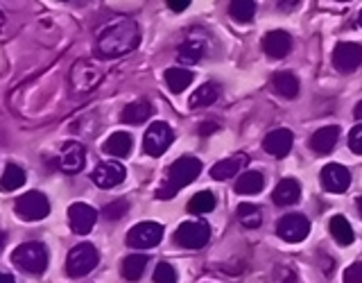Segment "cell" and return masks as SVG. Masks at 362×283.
I'll return each mask as SVG.
<instances>
[{
	"mask_svg": "<svg viewBox=\"0 0 362 283\" xmlns=\"http://www.w3.org/2000/svg\"><path fill=\"white\" fill-rule=\"evenodd\" d=\"M328 229H331V236L335 238L337 245H342V247L354 245V241H356L354 226H351V222L344 218V215H333V218L328 220Z\"/></svg>",
	"mask_w": 362,
	"mask_h": 283,
	"instance_id": "obj_24",
	"label": "cell"
},
{
	"mask_svg": "<svg viewBox=\"0 0 362 283\" xmlns=\"http://www.w3.org/2000/svg\"><path fill=\"white\" fill-rule=\"evenodd\" d=\"M215 204H218V200H215V195L211 190H199L197 195L190 197L188 211L195 213V215H204V213H211L215 209Z\"/></svg>",
	"mask_w": 362,
	"mask_h": 283,
	"instance_id": "obj_32",
	"label": "cell"
},
{
	"mask_svg": "<svg viewBox=\"0 0 362 283\" xmlns=\"http://www.w3.org/2000/svg\"><path fill=\"white\" fill-rule=\"evenodd\" d=\"M147 267V256L145 254H132L122 260V277L127 281H139Z\"/></svg>",
	"mask_w": 362,
	"mask_h": 283,
	"instance_id": "obj_30",
	"label": "cell"
},
{
	"mask_svg": "<svg viewBox=\"0 0 362 283\" xmlns=\"http://www.w3.org/2000/svg\"><path fill=\"white\" fill-rule=\"evenodd\" d=\"M124 177H127V170H124V166L118 161H100L93 170V175H90L93 184L105 190H109L113 186H120Z\"/></svg>",
	"mask_w": 362,
	"mask_h": 283,
	"instance_id": "obj_14",
	"label": "cell"
},
{
	"mask_svg": "<svg viewBox=\"0 0 362 283\" xmlns=\"http://www.w3.org/2000/svg\"><path fill=\"white\" fill-rule=\"evenodd\" d=\"M358 23H360V28H362V9H360V16H358Z\"/></svg>",
	"mask_w": 362,
	"mask_h": 283,
	"instance_id": "obj_45",
	"label": "cell"
},
{
	"mask_svg": "<svg viewBox=\"0 0 362 283\" xmlns=\"http://www.w3.org/2000/svg\"><path fill=\"white\" fill-rule=\"evenodd\" d=\"M218 98H220V86L215 82H206L190 96L188 105H190V109H204V107H211Z\"/></svg>",
	"mask_w": 362,
	"mask_h": 283,
	"instance_id": "obj_27",
	"label": "cell"
},
{
	"mask_svg": "<svg viewBox=\"0 0 362 283\" xmlns=\"http://www.w3.org/2000/svg\"><path fill=\"white\" fill-rule=\"evenodd\" d=\"M68 222H71V229L79 236H86L93 231V226L98 222V211L84 202H75L68 207Z\"/></svg>",
	"mask_w": 362,
	"mask_h": 283,
	"instance_id": "obj_13",
	"label": "cell"
},
{
	"mask_svg": "<svg viewBox=\"0 0 362 283\" xmlns=\"http://www.w3.org/2000/svg\"><path fill=\"white\" fill-rule=\"evenodd\" d=\"M192 75L190 71H186V68H168L165 71V84L168 88L173 91V93H184V91L192 84Z\"/></svg>",
	"mask_w": 362,
	"mask_h": 283,
	"instance_id": "obj_28",
	"label": "cell"
},
{
	"mask_svg": "<svg viewBox=\"0 0 362 283\" xmlns=\"http://www.w3.org/2000/svg\"><path fill=\"white\" fill-rule=\"evenodd\" d=\"M127 211H129V204L124 202V200H116V202L107 204L105 211H102V213H105V218H107V220L116 222V220L124 218V215H127Z\"/></svg>",
	"mask_w": 362,
	"mask_h": 283,
	"instance_id": "obj_34",
	"label": "cell"
},
{
	"mask_svg": "<svg viewBox=\"0 0 362 283\" xmlns=\"http://www.w3.org/2000/svg\"><path fill=\"white\" fill-rule=\"evenodd\" d=\"M344 283H362V260L344 270Z\"/></svg>",
	"mask_w": 362,
	"mask_h": 283,
	"instance_id": "obj_37",
	"label": "cell"
},
{
	"mask_svg": "<svg viewBox=\"0 0 362 283\" xmlns=\"http://www.w3.org/2000/svg\"><path fill=\"white\" fill-rule=\"evenodd\" d=\"M132 147H134V139L132 134L127 132H113L109 139L102 145V150L107 154L116 156V158H127L132 154Z\"/></svg>",
	"mask_w": 362,
	"mask_h": 283,
	"instance_id": "obj_22",
	"label": "cell"
},
{
	"mask_svg": "<svg viewBox=\"0 0 362 283\" xmlns=\"http://www.w3.org/2000/svg\"><path fill=\"white\" fill-rule=\"evenodd\" d=\"M202 173V161L195 156H181L177 161L170 166L168 170V179L161 184V188L156 190V197L158 200H173L177 192L192 184Z\"/></svg>",
	"mask_w": 362,
	"mask_h": 283,
	"instance_id": "obj_2",
	"label": "cell"
},
{
	"mask_svg": "<svg viewBox=\"0 0 362 283\" xmlns=\"http://www.w3.org/2000/svg\"><path fill=\"white\" fill-rule=\"evenodd\" d=\"M358 211H360V215H362V197H358Z\"/></svg>",
	"mask_w": 362,
	"mask_h": 283,
	"instance_id": "obj_43",
	"label": "cell"
},
{
	"mask_svg": "<svg viewBox=\"0 0 362 283\" xmlns=\"http://www.w3.org/2000/svg\"><path fill=\"white\" fill-rule=\"evenodd\" d=\"M276 233L286 243H301L310 233V222L303 213H286L276 222Z\"/></svg>",
	"mask_w": 362,
	"mask_h": 283,
	"instance_id": "obj_10",
	"label": "cell"
},
{
	"mask_svg": "<svg viewBox=\"0 0 362 283\" xmlns=\"http://www.w3.org/2000/svg\"><path fill=\"white\" fill-rule=\"evenodd\" d=\"M100 82H102V71L93 62L79 59L71 68V88L75 93H90V91L100 86Z\"/></svg>",
	"mask_w": 362,
	"mask_h": 283,
	"instance_id": "obj_7",
	"label": "cell"
},
{
	"mask_svg": "<svg viewBox=\"0 0 362 283\" xmlns=\"http://www.w3.org/2000/svg\"><path fill=\"white\" fill-rule=\"evenodd\" d=\"M354 116H356V120H360L362 122V100L356 105V109H354Z\"/></svg>",
	"mask_w": 362,
	"mask_h": 283,
	"instance_id": "obj_40",
	"label": "cell"
},
{
	"mask_svg": "<svg viewBox=\"0 0 362 283\" xmlns=\"http://www.w3.org/2000/svg\"><path fill=\"white\" fill-rule=\"evenodd\" d=\"M175 241L179 247L186 249H202L211 241V226L206 222H184L175 231Z\"/></svg>",
	"mask_w": 362,
	"mask_h": 283,
	"instance_id": "obj_11",
	"label": "cell"
},
{
	"mask_svg": "<svg viewBox=\"0 0 362 283\" xmlns=\"http://www.w3.org/2000/svg\"><path fill=\"white\" fill-rule=\"evenodd\" d=\"M161 241H163V226L158 222L147 220V222H139L136 226H132L124 243L134 249H152Z\"/></svg>",
	"mask_w": 362,
	"mask_h": 283,
	"instance_id": "obj_9",
	"label": "cell"
},
{
	"mask_svg": "<svg viewBox=\"0 0 362 283\" xmlns=\"http://www.w3.org/2000/svg\"><path fill=\"white\" fill-rule=\"evenodd\" d=\"M168 7L173 11H186L190 7V3H188V0H170Z\"/></svg>",
	"mask_w": 362,
	"mask_h": 283,
	"instance_id": "obj_38",
	"label": "cell"
},
{
	"mask_svg": "<svg viewBox=\"0 0 362 283\" xmlns=\"http://www.w3.org/2000/svg\"><path fill=\"white\" fill-rule=\"evenodd\" d=\"M339 141V127L337 125H328V127H322L317 129L313 136H310V150L317 154V156H326L335 150V145Z\"/></svg>",
	"mask_w": 362,
	"mask_h": 283,
	"instance_id": "obj_18",
	"label": "cell"
},
{
	"mask_svg": "<svg viewBox=\"0 0 362 283\" xmlns=\"http://www.w3.org/2000/svg\"><path fill=\"white\" fill-rule=\"evenodd\" d=\"M349 147H351V152H354V154H362V122L358 125V127L351 129Z\"/></svg>",
	"mask_w": 362,
	"mask_h": 283,
	"instance_id": "obj_36",
	"label": "cell"
},
{
	"mask_svg": "<svg viewBox=\"0 0 362 283\" xmlns=\"http://www.w3.org/2000/svg\"><path fill=\"white\" fill-rule=\"evenodd\" d=\"M14 211L21 220L25 222H37V220H43L45 215L50 213V202L48 197L43 195L39 190H30L25 195H21L14 204Z\"/></svg>",
	"mask_w": 362,
	"mask_h": 283,
	"instance_id": "obj_6",
	"label": "cell"
},
{
	"mask_svg": "<svg viewBox=\"0 0 362 283\" xmlns=\"http://www.w3.org/2000/svg\"><path fill=\"white\" fill-rule=\"evenodd\" d=\"M3 23H5V16H3V14H0V30H3Z\"/></svg>",
	"mask_w": 362,
	"mask_h": 283,
	"instance_id": "obj_44",
	"label": "cell"
},
{
	"mask_svg": "<svg viewBox=\"0 0 362 283\" xmlns=\"http://www.w3.org/2000/svg\"><path fill=\"white\" fill-rule=\"evenodd\" d=\"M100 263L98 249L90 243H79L71 249V254L66 258V272L71 277H86L88 272H93Z\"/></svg>",
	"mask_w": 362,
	"mask_h": 283,
	"instance_id": "obj_4",
	"label": "cell"
},
{
	"mask_svg": "<svg viewBox=\"0 0 362 283\" xmlns=\"http://www.w3.org/2000/svg\"><path fill=\"white\" fill-rule=\"evenodd\" d=\"M173 141H175V132H173V127H170V125L163 122V120H156V122H152L150 127H147V132H145L143 150H145V154H150V156L158 158V156H163V154H165V150H168L170 145H173Z\"/></svg>",
	"mask_w": 362,
	"mask_h": 283,
	"instance_id": "obj_5",
	"label": "cell"
},
{
	"mask_svg": "<svg viewBox=\"0 0 362 283\" xmlns=\"http://www.w3.org/2000/svg\"><path fill=\"white\" fill-rule=\"evenodd\" d=\"M263 50L272 59H283L292 50V37L286 30H272L263 37Z\"/></svg>",
	"mask_w": 362,
	"mask_h": 283,
	"instance_id": "obj_17",
	"label": "cell"
},
{
	"mask_svg": "<svg viewBox=\"0 0 362 283\" xmlns=\"http://www.w3.org/2000/svg\"><path fill=\"white\" fill-rule=\"evenodd\" d=\"M238 220H240L243 226H247V229H258L260 224H263V211H260V207H256V204H240L235 211Z\"/></svg>",
	"mask_w": 362,
	"mask_h": 283,
	"instance_id": "obj_31",
	"label": "cell"
},
{
	"mask_svg": "<svg viewBox=\"0 0 362 283\" xmlns=\"http://www.w3.org/2000/svg\"><path fill=\"white\" fill-rule=\"evenodd\" d=\"M269 84H272V91H274L276 96H281L283 100H294L299 96V79L290 71L274 73Z\"/></svg>",
	"mask_w": 362,
	"mask_h": 283,
	"instance_id": "obj_21",
	"label": "cell"
},
{
	"mask_svg": "<svg viewBox=\"0 0 362 283\" xmlns=\"http://www.w3.org/2000/svg\"><path fill=\"white\" fill-rule=\"evenodd\" d=\"M299 197H301V184L292 177L281 179L274 192H272V202H274L276 207H292V204L299 202Z\"/></svg>",
	"mask_w": 362,
	"mask_h": 283,
	"instance_id": "obj_20",
	"label": "cell"
},
{
	"mask_svg": "<svg viewBox=\"0 0 362 283\" xmlns=\"http://www.w3.org/2000/svg\"><path fill=\"white\" fill-rule=\"evenodd\" d=\"M213 132H218V125L215 122H206V125H199V134H213Z\"/></svg>",
	"mask_w": 362,
	"mask_h": 283,
	"instance_id": "obj_39",
	"label": "cell"
},
{
	"mask_svg": "<svg viewBox=\"0 0 362 283\" xmlns=\"http://www.w3.org/2000/svg\"><path fill=\"white\" fill-rule=\"evenodd\" d=\"M152 116V105L147 100H136L132 102V105H127L122 109V122H127V125H141L145 122L147 118Z\"/></svg>",
	"mask_w": 362,
	"mask_h": 283,
	"instance_id": "obj_26",
	"label": "cell"
},
{
	"mask_svg": "<svg viewBox=\"0 0 362 283\" xmlns=\"http://www.w3.org/2000/svg\"><path fill=\"white\" fill-rule=\"evenodd\" d=\"M333 66L339 73H354L362 66V45L360 43H351V41H342L335 45L333 50Z\"/></svg>",
	"mask_w": 362,
	"mask_h": 283,
	"instance_id": "obj_12",
	"label": "cell"
},
{
	"mask_svg": "<svg viewBox=\"0 0 362 283\" xmlns=\"http://www.w3.org/2000/svg\"><path fill=\"white\" fill-rule=\"evenodd\" d=\"M204 54H206V43H204L202 39H188L179 45L177 59H179V64L195 66L204 59Z\"/></svg>",
	"mask_w": 362,
	"mask_h": 283,
	"instance_id": "obj_23",
	"label": "cell"
},
{
	"mask_svg": "<svg viewBox=\"0 0 362 283\" xmlns=\"http://www.w3.org/2000/svg\"><path fill=\"white\" fill-rule=\"evenodd\" d=\"M320 179H322V186L328 192H335V195L346 192L351 186V173L342 163H326L320 173Z\"/></svg>",
	"mask_w": 362,
	"mask_h": 283,
	"instance_id": "obj_15",
	"label": "cell"
},
{
	"mask_svg": "<svg viewBox=\"0 0 362 283\" xmlns=\"http://www.w3.org/2000/svg\"><path fill=\"white\" fill-rule=\"evenodd\" d=\"M25 170H23L21 166L16 163H7L5 173H3V179H0V190L3 192H14L16 188H21L23 184H25Z\"/></svg>",
	"mask_w": 362,
	"mask_h": 283,
	"instance_id": "obj_29",
	"label": "cell"
},
{
	"mask_svg": "<svg viewBox=\"0 0 362 283\" xmlns=\"http://www.w3.org/2000/svg\"><path fill=\"white\" fill-rule=\"evenodd\" d=\"M256 9H258V5L254 3V0H233V3L229 5V14L238 23H249V21H254Z\"/></svg>",
	"mask_w": 362,
	"mask_h": 283,
	"instance_id": "obj_33",
	"label": "cell"
},
{
	"mask_svg": "<svg viewBox=\"0 0 362 283\" xmlns=\"http://www.w3.org/2000/svg\"><path fill=\"white\" fill-rule=\"evenodd\" d=\"M247 163H249V156L245 152H238V154H233L229 158H222V161L215 163L211 168V177L218 181H226V179L235 177L243 168H247Z\"/></svg>",
	"mask_w": 362,
	"mask_h": 283,
	"instance_id": "obj_19",
	"label": "cell"
},
{
	"mask_svg": "<svg viewBox=\"0 0 362 283\" xmlns=\"http://www.w3.org/2000/svg\"><path fill=\"white\" fill-rule=\"evenodd\" d=\"M11 260L28 275H43L48 267V249L41 243H23L11 252Z\"/></svg>",
	"mask_w": 362,
	"mask_h": 283,
	"instance_id": "obj_3",
	"label": "cell"
},
{
	"mask_svg": "<svg viewBox=\"0 0 362 283\" xmlns=\"http://www.w3.org/2000/svg\"><path fill=\"white\" fill-rule=\"evenodd\" d=\"M0 283H16V281L11 279L9 275H5V272H0Z\"/></svg>",
	"mask_w": 362,
	"mask_h": 283,
	"instance_id": "obj_41",
	"label": "cell"
},
{
	"mask_svg": "<svg viewBox=\"0 0 362 283\" xmlns=\"http://www.w3.org/2000/svg\"><path fill=\"white\" fill-rule=\"evenodd\" d=\"M154 283H177V270L170 263H158L154 270Z\"/></svg>",
	"mask_w": 362,
	"mask_h": 283,
	"instance_id": "obj_35",
	"label": "cell"
},
{
	"mask_svg": "<svg viewBox=\"0 0 362 283\" xmlns=\"http://www.w3.org/2000/svg\"><path fill=\"white\" fill-rule=\"evenodd\" d=\"M265 186V177L256 173V170H247L240 175V179L235 181V192L238 195H258Z\"/></svg>",
	"mask_w": 362,
	"mask_h": 283,
	"instance_id": "obj_25",
	"label": "cell"
},
{
	"mask_svg": "<svg viewBox=\"0 0 362 283\" xmlns=\"http://www.w3.org/2000/svg\"><path fill=\"white\" fill-rule=\"evenodd\" d=\"M86 163V150L82 143L77 141H66L54 156V166L66 175H77Z\"/></svg>",
	"mask_w": 362,
	"mask_h": 283,
	"instance_id": "obj_8",
	"label": "cell"
},
{
	"mask_svg": "<svg viewBox=\"0 0 362 283\" xmlns=\"http://www.w3.org/2000/svg\"><path fill=\"white\" fill-rule=\"evenodd\" d=\"M3 245H5V233L0 231V252H3Z\"/></svg>",
	"mask_w": 362,
	"mask_h": 283,
	"instance_id": "obj_42",
	"label": "cell"
},
{
	"mask_svg": "<svg viewBox=\"0 0 362 283\" xmlns=\"http://www.w3.org/2000/svg\"><path fill=\"white\" fill-rule=\"evenodd\" d=\"M141 30L134 18H116L98 34V52L102 57H122L139 48Z\"/></svg>",
	"mask_w": 362,
	"mask_h": 283,
	"instance_id": "obj_1",
	"label": "cell"
},
{
	"mask_svg": "<svg viewBox=\"0 0 362 283\" xmlns=\"http://www.w3.org/2000/svg\"><path fill=\"white\" fill-rule=\"evenodd\" d=\"M292 143H294L292 132L286 129V127H281V129H274V132H269L265 136L263 150L269 156H274V158H286L290 154V150H292Z\"/></svg>",
	"mask_w": 362,
	"mask_h": 283,
	"instance_id": "obj_16",
	"label": "cell"
}]
</instances>
